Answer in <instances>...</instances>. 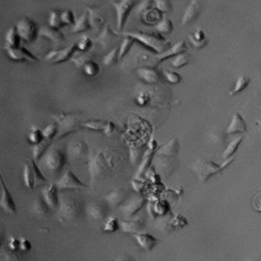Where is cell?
Listing matches in <instances>:
<instances>
[{
    "mask_svg": "<svg viewBox=\"0 0 261 261\" xmlns=\"http://www.w3.org/2000/svg\"><path fill=\"white\" fill-rule=\"evenodd\" d=\"M202 11V4L199 1L193 0L185 9L182 18V26L189 25L196 21Z\"/></svg>",
    "mask_w": 261,
    "mask_h": 261,
    "instance_id": "15",
    "label": "cell"
},
{
    "mask_svg": "<svg viewBox=\"0 0 261 261\" xmlns=\"http://www.w3.org/2000/svg\"><path fill=\"white\" fill-rule=\"evenodd\" d=\"M253 205L256 211L261 213V191L258 192L253 199Z\"/></svg>",
    "mask_w": 261,
    "mask_h": 261,
    "instance_id": "56",
    "label": "cell"
},
{
    "mask_svg": "<svg viewBox=\"0 0 261 261\" xmlns=\"http://www.w3.org/2000/svg\"><path fill=\"white\" fill-rule=\"evenodd\" d=\"M76 45L78 50L82 52H87L92 47L91 38H89L88 36H85V35L82 36L80 38L78 43H76Z\"/></svg>",
    "mask_w": 261,
    "mask_h": 261,
    "instance_id": "49",
    "label": "cell"
},
{
    "mask_svg": "<svg viewBox=\"0 0 261 261\" xmlns=\"http://www.w3.org/2000/svg\"><path fill=\"white\" fill-rule=\"evenodd\" d=\"M116 32L118 35L133 38L136 42H140L145 48L158 55L162 54L170 48V42H167V40L163 38L160 34L143 31H116Z\"/></svg>",
    "mask_w": 261,
    "mask_h": 261,
    "instance_id": "1",
    "label": "cell"
},
{
    "mask_svg": "<svg viewBox=\"0 0 261 261\" xmlns=\"http://www.w3.org/2000/svg\"><path fill=\"white\" fill-rule=\"evenodd\" d=\"M150 101V96L147 92L142 91L139 93L136 99V102L139 106L144 107L149 104Z\"/></svg>",
    "mask_w": 261,
    "mask_h": 261,
    "instance_id": "53",
    "label": "cell"
},
{
    "mask_svg": "<svg viewBox=\"0 0 261 261\" xmlns=\"http://www.w3.org/2000/svg\"><path fill=\"white\" fill-rule=\"evenodd\" d=\"M185 49H186V46H185V41L184 40L179 41L173 46L169 48L166 52H163L162 54L157 55L156 61L160 62V61H164L169 58L173 57V56L175 57L178 55L184 53L185 52Z\"/></svg>",
    "mask_w": 261,
    "mask_h": 261,
    "instance_id": "22",
    "label": "cell"
},
{
    "mask_svg": "<svg viewBox=\"0 0 261 261\" xmlns=\"http://www.w3.org/2000/svg\"><path fill=\"white\" fill-rule=\"evenodd\" d=\"M92 56L93 55L88 53V52H83L80 56L73 58V61L79 68L80 67H84L87 63L92 61Z\"/></svg>",
    "mask_w": 261,
    "mask_h": 261,
    "instance_id": "46",
    "label": "cell"
},
{
    "mask_svg": "<svg viewBox=\"0 0 261 261\" xmlns=\"http://www.w3.org/2000/svg\"><path fill=\"white\" fill-rule=\"evenodd\" d=\"M120 230L125 233H134L137 234L143 229V222L141 220L137 219L133 221H119Z\"/></svg>",
    "mask_w": 261,
    "mask_h": 261,
    "instance_id": "25",
    "label": "cell"
},
{
    "mask_svg": "<svg viewBox=\"0 0 261 261\" xmlns=\"http://www.w3.org/2000/svg\"><path fill=\"white\" fill-rule=\"evenodd\" d=\"M154 152H154V151L150 150L149 149H147L145 151L144 157H143L142 160L140 162V166H139L138 170H137V173H136V178H141L145 174V172L148 170V169L149 168L152 158H153Z\"/></svg>",
    "mask_w": 261,
    "mask_h": 261,
    "instance_id": "24",
    "label": "cell"
},
{
    "mask_svg": "<svg viewBox=\"0 0 261 261\" xmlns=\"http://www.w3.org/2000/svg\"><path fill=\"white\" fill-rule=\"evenodd\" d=\"M246 131H247V124H246L245 120L239 113H235L233 115L232 122L226 129L227 134H234V133H244Z\"/></svg>",
    "mask_w": 261,
    "mask_h": 261,
    "instance_id": "20",
    "label": "cell"
},
{
    "mask_svg": "<svg viewBox=\"0 0 261 261\" xmlns=\"http://www.w3.org/2000/svg\"><path fill=\"white\" fill-rule=\"evenodd\" d=\"M91 29L90 20H89L88 12H85L79 19L75 22L72 31L74 33L84 32L88 31Z\"/></svg>",
    "mask_w": 261,
    "mask_h": 261,
    "instance_id": "30",
    "label": "cell"
},
{
    "mask_svg": "<svg viewBox=\"0 0 261 261\" xmlns=\"http://www.w3.org/2000/svg\"><path fill=\"white\" fill-rule=\"evenodd\" d=\"M88 16L90 26H91V28L94 29H99L105 23L102 15L100 14V12L96 9L89 8Z\"/></svg>",
    "mask_w": 261,
    "mask_h": 261,
    "instance_id": "33",
    "label": "cell"
},
{
    "mask_svg": "<svg viewBox=\"0 0 261 261\" xmlns=\"http://www.w3.org/2000/svg\"><path fill=\"white\" fill-rule=\"evenodd\" d=\"M28 140L33 145H37V144L42 143L45 140L42 130L37 128V127H33L29 133Z\"/></svg>",
    "mask_w": 261,
    "mask_h": 261,
    "instance_id": "40",
    "label": "cell"
},
{
    "mask_svg": "<svg viewBox=\"0 0 261 261\" xmlns=\"http://www.w3.org/2000/svg\"><path fill=\"white\" fill-rule=\"evenodd\" d=\"M144 153H142V150L139 147H131L130 150V159L132 164L136 165L141 162Z\"/></svg>",
    "mask_w": 261,
    "mask_h": 261,
    "instance_id": "50",
    "label": "cell"
},
{
    "mask_svg": "<svg viewBox=\"0 0 261 261\" xmlns=\"http://www.w3.org/2000/svg\"><path fill=\"white\" fill-rule=\"evenodd\" d=\"M56 185L59 191L82 189V188L87 186L71 170H67L61 175Z\"/></svg>",
    "mask_w": 261,
    "mask_h": 261,
    "instance_id": "9",
    "label": "cell"
},
{
    "mask_svg": "<svg viewBox=\"0 0 261 261\" xmlns=\"http://www.w3.org/2000/svg\"><path fill=\"white\" fill-rule=\"evenodd\" d=\"M9 247L13 251L20 249V240H18L15 237H10L9 240Z\"/></svg>",
    "mask_w": 261,
    "mask_h": 261,
    "instance_id": "58",
    "label": "cell"
},
{
    "mask_svg": "<svg viewBox=\"0 0 261 261\" xmlns=\"http://www.w3.org/2000/svg\"><path fill=\"white\" fill-rule=\"evenodd\" d=\"M16 29L19 37L25 42H31L38 36V31L36 23L29 18H24L18 22L16 25Z\"/></svg>",
    "mask_w": 261,
    "mask_h": 261,
    "instance_id": "6",
    "label": "cell"
},
{
    "mask_svg": "<svg viewBox=\"0 0 261 261\" xmlns=\"http://www.w3.org/2000/svg\"><path fill=\"white\" fill-rule=\"evenodd\" d=\"M152 4H153V2L149 1V0L140 2V5H139L138 7H137V11L143 14V13H144V12H145V11L151 9V6H152Z\"/></svg>",
    "mask_w": 261,
    "mask_h": 261,
    "instance_id": "55",
    "label": "cell"
},
{
    "mask_svg": "<svg viewBox=\"0 0 261 261\" xmlns=\"http://www.w3.org/2000/svg\"><path fill=\"white\" fill-rule=\"evenodd\" d=\"M49 26L52 28L59 29L63 26L62 23H61V12L58 10L51 11L50 14H49Z\"/></svg>",
    "mask_w": 261,
    "mask_h": 261,
    "instance_id": "43",
    "label": "cell"
},
{
    "mask_svg": "<svg viewBox=\"0 0 261 261\" xmlns=\"http://www.w3.org/2000/svg\"><path fill=\"white\" fill-rule=\"evenodd\" d=\"M118 36L116 31L112 29L110 27L109 25L107 24L103 28L102 31H100L99 35L96 37L95 41L97 43L100 44L101 46L105 49H113L115 47V42H116V37Z\"/></svg>",
    "mask_w": 261,
    "mask_h": 261,
    "instance_id": "12",
    "label": "cell"
},
{
    "mask_svg": "<svg viewBox=\"0 0 261 261\" xmlns=\"http://www.w3.org/2000/svg\"><path fill=\"white\" fill-rule=\"evenodd\" d=\"M5 50L8 56L13 61H29V62H38V58L31 52L24 47L19 46L16 48L5 47Z\"/></svg>",
    "mask_w": 261,
    "mask_h": 261,
    "instance_id": "10",
    "label": "cell"
},
{
    "mask_svg": "<svg viewBox=\"0 0 261 261\" xmlns=\"http://www.w3.org/2000/svg\"><path fill=\"white\" fill-rule=\"evenodd\" d=\"M127 198H128V195L126 191L123 189H116L108 194L104 199L112 207H116V206L123 204Z\"/></svg>",
    "mask_w": 261,
    "mask_h": 261,
    "instance_id": "23",
    "label": "cell"
},
{
    "mask_svg": "<svg viewBox=\"0 0 261 261\" xmlns=\"http://www.w3.org/2000/svg\"><path fill=\"white\" fill-rule=\"evenodd\" d=\"M51 141L49 140H44L42 143H40L39 144L33 145L32 147V159L35 160V162H38L40 159H42L44 155L48 151V148L49 147V144Z\"/></svg>",
    "mask_w": 261,
    "mask_h": 261,
    "instance_id": "31",
    "label": "cell"
},
{
    "mask_svg": "<svg viewBox=\"0 0 261 261\" xmlns=\"http://www.w3.org/2000/svg\"><path fill=\"white\" fill-rule=\"evenodd\" d=\"M112 166V160L108 158L104 152H98L95 154L89 163V172H90V181L94 182L97 178L111 169Z\"/></svg>",
    "mask_w": 261,
    "mask_h": 261,
    "instance_id": "4",
    "label": "cell"
},
{
    "mask_svg": "<svg viewBox=\"0 0 261 261\" xmlns=\"http://www.w3.org/2000/svg\"><path fill=\"white\" fill-rule=\"evenodd\" d=\"M42 133H43L44 138L45 140L52 141L55 137H58V126L57 123H52L47 125L45 128L42 130Z\"/></svg>",
    "mask_w": 261,
    "mask_h": 261,
    "instance_id": "41",
    "label": "cell"
},
{
    "mask_svg": "<svg viewBox=\"0 0 261 261\" xmlns=\"http://www.w3.org/2000/svg\"><path fill=\"white\" fill-rule=\"evenodd\" d=\"M5 47L16 48L20 46V37L16 29V26H12L5 33Z\"/></svg>",
    "mask_w": 261,
    "mask_h": 261,
    "instance_id": "29",
    "label": "cell"
},
{
    "mask_svg": "<svg viewBox=\"0 0 261 261\" xmlns=\"http://www.w3.org/2000/svg\"><path fill=\"white\" fill-rule=\"evenodd\" d=\"M29 162L31 163V167H32L33 172H34V175H35V187L43 185L47 181L43 173H42V170H40L36 162L34 159H29Z\"/></svg>",
    "mask_w": 261,
    "mask_h": 261,
    "instance_id": "36",
    "label": "cell"
},
{
    "mask_svg": "<svg viewBox=\"0 0 261 261\" xmlns=\"http://www.w3.org/2000/svg\"><path fill=\"white\" fill-rule=\"evenodd\" d=\"M61 23L63 26L66 25H75V17L72 11L70 9H65L61 12Z\"/></svg>",
    "mask_w": 261,
    "mask_h": 261,
    "instance_id": "51",
    "label": "cell"
},
{
    "mask_svg": "<svg viewBox=\"0 0 261 261\" xmlns=\"http://www.w3.org/2000/svg\"><path fill=\"white\" fill-rule=\"evenodd\" d=\"M87 152H88V146L82 141L75 143L70 146L69 152L73 157H83L87 153Z\"/></svg>",
    "mask_w": 261,
    "mask_h": 261,
    "instance_id": "32",
    "label": "cell"
},
{
    "mask_svg": "<svg viewBox=\"0 0 261 261\" xmlns=\"http://www.w3.org/2000/svg\"><path fill=\"white\" fill-rule=\"evenodd\" d=\"M163 74H164V76L166 77V80L171 84H178L181 82V79H182L180 75L176 72L165 71Z\"/></svg>",
    "mask_w": 261,
    "mask_h": 261,
    "instance_id": "54",
    "label": "cell"
},
{
    "mask_svg": "<svg viewBox=\"0 0 261 261\" xmlns=\"http://www.w3.org/2000/svg\"><path fill=\"white\" fill-rule=\"evenodd\" d=\"M189 41L196 49H202L206 45V42H207L205 40V35L201 29L197 30L196 32L194 33L193 36L190 35Z\"/></svg>",
    "mask_w": 261,
    "mask_h": 261,
    "instance_id": "35",
    "label": "cell"
},
{
    "mask_svg": "<svg viewBox=\"0 0 261 261\" xmlns=\"http://www.w3.org/2000/svg\"><path fill=\"white\" fill-rule=\"evenodd\" d=\"M115 130V124L113 122L108 121L105 122V126H104L103 133L107 136L112 135L113 133Z\"/></svg>",
    "mask_w": 261,
    "mask_h": 261,
    "instance_id": "57",
    "label": "cell"
},
{
    "mask_svg": "<svg viewBox=\"0 0 261 261\" xmlns=\"http://www.w3.org/2000/svg\"><path fill=\"white\" fill-rule=\"evenodd\" d=\"M243 139H244L243 136H240V137L233 139L232 142L229 144V145H228L226 149L224 151L223 154H222V157L226 159V160L227 159H229L237 151V149H238L239 145L242 142Z\"/></svg>",
    "mask_w": 261,
    "mask_h": 261,
    "instance_id": "34",
    "label": "cell"
},
{
    "mask_svg": "<svg viewBox=\"0 0 261 261\" xmlns=\"http://www.w3.org/2000/svg\"><path fill=\"white\" fill-rule=\"evenodd\" d=\"M178 147H179V144H178V140L177 138H173L167 144L159 147L156 151V153L158 155H163V156H173L178 152Z\"/></svg>",
    "mask_w": 261,
    "mask_h": 261,
    "instance_id": "26",
    "label": "cell"
},
{
    "mask_svg": "<svg viewBox=\"0 0 261 261\" xmlns=\"http://www.w3.org/2000/svg\"><path fill=\"white\" fill-rule=\"evenodd\" d=\"M145 203H146V200L144 198L137 197L124 204V206L121 207V209L126 216H133L142 209Z\"/></svg>",
    "mask_w": 261,
    "mask_h": 261,
    "instance_id": "17",
    "label": "cell"
},
{
    "mask_svg": "<svg viewBox=\"0 0 261 261\" xmlns=\"http://www.w3.org/2000/svg\"><path fill=\"white\" fill-rule=\"evenodd\" d=\"M233 157L227 159L226 161L221 166H218L214 162L204 160V159H198L192 166V170L196 173V175H197L199 179L200 180V182H204L211 175L223 170L225 167H227L233 161Z\"/></svg>",
    "mask_w": 261,
    "mask_h": 261,
    "instance_id": "2",
    "label": "cell"
},
{
    "mask_svg": "<svg viewBox=\"0 0 261 261\" xmlns=\"http://www.w3.org/2000/svg\"><path fill=\"white\" fill-rule=\"evenodd\" d=\"M120 229L119 221L116 218H111L108 219L104 226V231L108 233H114Z\"/></svg>",
    "mask_w": 261,
    "mask_h": 261,
    "instance_id": "47",
    "label": "cell"
},
{
    "mask_svg": "<svg viewBox=\"0 0 261 261\" xmlns=\"http://www.w3.org/2000/svg\"><path fill=\"white\" fill-rule=\"evenodd\" d=\"M137 244L145 251H150L157 245L159 240L148 233H140L134 234Z\"/></svg>",
    "mask_w": 261,
    "mask_h": 261,
    "instance_id": "21",
    "label": "cell"
},
{
    "mask_svg": "<svg viewBox=\"0 0 261 261\" xmlns=\"http://www.w3.org/2000/svg\"><path fill=\"white\" fill-rule=\"evenodd\" d=\"M77 50L78 49H77L76 44H72L61 50L50 51L49 53H47L45 59L47 61L54 63V64L64 62L69 59Z\"/></svg>",
    "mask_w": 261,
    "mask_h": 261,
    "instance_id": "11",
    "label": "cell"
},
{
    "mask_svg": "<svg viewBox=\"0 0 261 261\" xmlns=\"http://www.w3.org/2000/svg\"><path fill=\"white\" fill-rule=\"evenodd\" d=\"M257 126H258V128L260 129V130H261V119L260 120V122L257 123Z\"/></svg>",
    "mask_w": 261,
    "mask_h": 261,
    "instance_id": "61",
    "label": "cell"
},
{
    "mask_svg": "<svg viewBox=\"0 0 261 261\" xmlns=\"http://www.w3.org/2000/svg\"><path fill=\"white\" fill-rule=\"evenodd\" d=\"M84 72L87 76L93 77L98 75L100 72V65L96 61H90L83 67Z\"/></svg>",
    "mask_w": 261,
    "mask_h": 261,
    "instance_id": "44",
    "label": "cell"
},
{
    "mask_svg": "<svg viewBox=\"0 0 261 261\" xmlns=\"http://www.w3.org/2000/svg\"><path fill=\"white\" fill-rule=\"evenodd\" d=\"M189 61V55L186 54L185 52L182 54L178 55L173 58L172 61V65L175 68H180L188 64Z\"/></svg>",
    "mask_w": 261,
    "mask_h": 261,
    "instance_id": "45",
    "label": "cell"
},
{
    "mask_svg": "<svg viewBox=\"0 0 261 261\" xmlns=\"http://www.w3.org/2000/svg\"><path fill=\"white\" fill-rule=\"evenodd\" d=\"M23 182L28 189H34L35 187V175L31 163H25L23 170Z\"/></svg>",
    "mask_w": 261,
    "mask_h": 261,
    "instance_id": "27",
    "label": "cell"
},
{
    "mask_svg": "<svg viewBox=\"0 0 261 261\" xmlns=\"http://www.w3.org/2000/svg\"><path fill=\"white\" fill-rule=\"evenodd\" d=\"M0 205H1V207L5 212L9 213V214H16V213H17V206H16V203H15L14 199H13L12 194H11L7 187L5 185L2 177V182H1Z\"/></svg>",
    "mask_w": 261,
    "mask_h": 261,
    "instance_id": "13",
    "label": "cell"
},
{
    "mask_svg": "<svg viewBox=\"0 0 261 261\" xmlns=\"http://www.w3.org/2000/svg\"><path fill=\"white\" fill-rule=\"evenodd\" d=\"M50 210V207L48 205L42 196H38L35 199L31 206V212L38 216H45Z\"/></svg>",
    "mask_w": 261,
    "mask_h": 261,
    "instance_id": "28",
    "label": "cell"
},
{
    "mask_svg": "<svg viewBox=\"0 0 261 261\" xmlns=\"http://www.w3.org/2000/svg\"><path fill=\"white\" fill-rule=\"evenodd\" d=\"M38 36L48 38L55 44H60L64 42V36L61 31L57 29L52 28L51 26H43L39 29Z\"/></svg>",
    "mask_w": 261,
    "mask_h": 261,
    "instance_id": "16",
    "label": "cell"
},
{
    "mask_svg": "<svg viewBox=\"0 0 261 261\" xmlns=\"http://www.w3.org/2000/svg\"><path fill=\"white\" fill-rule=\"evenodd\" d=\"M250 82H251L250 78H246L244 75H240V76H239V78H237V82H236L235 85H234V87L230 92V95H235L237 93H240V91L244 90L249 85Z\"/></svg>",
    "mask_w": 261,
    "mask_h": 261,
    "instance_id": "39",
    "label": "cell"
},
{
    "mask_svg": "<svg viewBox=\"0 0 261 261\" xmlns=\"http://www.w3.org/2000/svg\"><path fill=\"white\" fill-rule=\"evenodd\" d=\"M52 117L54 118L56 123L58 126V133L57 137L58 139L62 138L78 130L80 127H82V123H81L79 118L73 114H68L65 112L58 113L53 115Z\"/></svg>",
    "mask_w": 261,
    "mask_h": 261,
    "instance_id": "3",
    "label": "cell"
},
{
    "mask_svg": "<svg viewBox=\"0 0 261 261\" xmlns=\"http://www.w3.org/2000/svg\"><path fill=\"white\" fill-rule=\"evenodd\" d=\"M56 184L51 183L42 190V198L50 208H57L60 203V196Z\"/></svg>",
    "mask_w": 261,
    "mask_h": 261,
    "instance_id": "14",
    "label": "cell"
},
{
    "mask_svg": "<svg viewBox=\"0 0 261 261\" xmlns=\"http://www.w3.org/2000/svg\"><path fill=\"white\" fill-rule=\"evenodd\" d=\"M105 122L100 121V120H93L84 123L82 124V127L87 129V130H93V131H102L104 130Z\"/></svg>",
    "mask_w": 261,
    "mask_h": 261,
    "instance_id": "48",
    "label": "cell"
},
{
    "mask_svg": "<svg viewBox=\"0 0 261 261\" xmlns=\"http://www.w3.org/2000/svg\"><path fill=\"white\" fill-rule=\"evenodd\" d=\"M137 75L140 79H142L144 82L148 84L156 83L160 79L159 71L156 68L150 67L137 68Z\"/></svg>",
    "mask_w": 261,
    "mask_h": 261,
    "instance_id": "18",
    "label": "cell"
},
{
    "mask_svg": "<svg viewBox=\"0 0 261 261\" xmlns=\"http://www.w3.org/2000/svg\"><path fill=\"white\" fill-rule=\"evenodd\" d=\"M42 159L45 168L52 173L61 171L66 163V156L64 152L58 149L47 151Z\"/></svg>",
    "mask_w": 261,
    "mask_h": 261,
    "instance_id": "5",
    "label": "cell"
},
{
    "mask_svg": "<svg viewBox=\"0 0 261 261\" xmlns=\"http://www.w3.org/2000/svg\"><path fill=\"white\" fill-rule=\"evenodd\" d=\"M153 5H155V9L161 13L170 12L172 7L171 2L166 0H157L153 2Z\"/></svg>",
    "mask_w": 261,
    "mask_h": 261,
    "instance_id": "52",
    "label": "cell"
},
{
    "mask_svg": "<svg viewBox=\"0 0 261 261\" xmlns=\"http://www.w3.org/2000/svg\"><path fill=\"white\" fill-rule=\"evenodd\" d=\"M136 42L135 40L130 37H124L121 44L119 46V58L121 60L124 58L133 46V43Z\"/></svg>",
    "mask_w": 261,
    "mask_h": 261,
    "instance_id": "37",
    "label": "cell"
},
{
    "mask_svg": "<svg viewBox=\"0 0 261 261\" xmlns=\"http://www.w3.org/2000/svg\"><path fill=\"white\" fill-rule=\"evenodd\" d=\"M116 12V26L118 31H122L127 18L133 10L134 2L132 0H123V1H115L111 2Z\"/></svg>",
    "mask_w": 261,
    "mask_h": 261,
    "instance_id": "8",
    "label": "cell"
},
{
    "mask_svg": "<svg viewBox=\"0 0 261 261\" xmlns=\"http://www.w3.org/2000/svg\"><path fill=\"white\" fill-rule=\"evenodd\" d=\"M134 260L132 259L131 257L125 256L122 257V258H119V260H117V261H133Z\"/></svg>",
    "mask_w": 261,
    "mask_h": 261,
    "instance_id": "60",
    "label": "cell"
},
{
    "mask_svg": "<svg viewBox=\"0 0 261 261\" xmlns=\"http://www.w3.org/2000/svg\"><path fill=\"white\" fill-rule=\"evenodd\" d=\"M87 212L92 219L101 221L108 215V207L103 203H91L87 207Z\"/></svg>",
    "mask_w": 261,
    "mask_h": 261,
    "instance_id": "19",
    "label": "cell"
},
{
    "mask_svg": "<svg viewBox=\"0 0 261 261\" xmlns=\"http://www.w3.org/2000/svg\"><path fill=\"white\" fill-rule=\"evenodd\" d=\"M155 29L160 33H167L171 32L173 29V25L170 19L167 18H163V19L155 25Z\"/></svg>",
    "mask_w": 261,
    "mask_h": 261,
    "instance_id": "42",
    "label": "cell"
},
{
    "mask_svg": "<svg viewBox=\"0 0 261 261\" xmlns=\"http://www.w3.org/2000/svg\"><path fill=\"white\" fill-rule=\"evenodd\" d=\"M19 240H20V249L22 251H28L31 249V244L29 240L23 238V237L19 239Z\"/></svg>",
    "mask_w": 261,
    "mask_h": 261,
    "instance_id": "59",
    "label": "cell"
},
{
    "mask_svg": "<svg viewBox=\"0 0 261 261\" xmlns=\"http://www.w3.org/2000/svg\"><path fill=\"white\" fill-rule=\"evenodd\" d=\"M119 60V46H115L106 55L103 59V63L104 65L111 66L116 64Z\"/></svg>",
    "mask_w": 261,
    "mask_h": 261,
    "instance_id": "38",
    "label": "cell"
},
{
    "mask_svg": "<svg viewBox=\"0 0 261 261\" xmlns=\"http://www.w3.org/2000/svg\"><path fill=\"white\" fill-rule=\"evenodd\" d=\"M59 213L62 218L71 219L79 215L80 204L72 196H60Z\"/></svg>",
    "mask_w": 261,
    "mask_h": 261,
    "instance_id": "7",
    "label": "cell"
}]
</instances>
